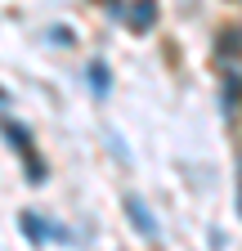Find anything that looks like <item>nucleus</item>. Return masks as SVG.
Returning a JSON list of instances; mask_svg holds the SVG:
<instances>
[{
	"mask_svg": "<svg viewBox=\"0 0 242 251\" xmlns=\"http://www.w3.org/2000/svg\"><path fill=\"white\" fill-rule=\"evenodd\" d=\"M126 211H130V220L139 225V233H144V238H157V225H153V215H148V206H144L139 198H130V202H126Z\"/></svg>",
	"mask_w": 242,
	"mask_h": 251,
	"instance_id": "1",
	"label": "nucleus"
},
{
	"mask_svg": "<svg viewBox=\"0 0 242 251\" xmlns=\"http://www.w3.org/2000/svg\"><path fill=\"white\" fill-rule=\"evenodd\" d=\"M130 23H135L139 31H148V27L157 23V5H153V0H139V9L130 14Z\"/></svg>",
	"mask_w": 242,
	"mask_h": 251,
	"instance_id": "2",
	"label": "nucleus"
},
{
	"mask_svg": "<svg viewBox=\"0 0 242 251\" xmlns=\"http://www.w3.org/2000/svg\"><path fill=\"white\" fill-rule=\"evenodd\" d=\"M90 85H95L99 94H108V68H103V63H95V68H90Z\"/></svg>",
	"mask_w": 242,
	"mask_h": 251,
	"instance_id": "3",
	"label": "nucleus"
},
{
	"mask_svg": "<svg viewBox=\"0 0 242 251\" xmlns=\"http://www.w3.org/2000/svg\"><path fill=\"white\" fill-rule=\"evenodd\" d=\"M23 229H27V233H32V238H45V225H41V220H36V215H23Z\"/></svg>",
	"mask_w": 242,
	"mask_h": 251,
	"instance_id": "4",
	"label": "nucleus"
},
{
	"mask_svg": "<svg viewBox=\"0 0 242 251\" xmlns=\"http://www.w3.org/2000/svg\"><path fill=\"white\" fill-rule=\"evenodd\" d=\"M224 36H229V41H224V50H242V31H224Z\"/></svg>",
	"mask_w": 242,
	"mask_h": 251,
	"instance_id": "5",
	"label": "nucleus"
},
{
	"mask_svg": "<svg viewBox=\"0 0 242 251\" xmlns=\"http://www.w3.org/2000/svg\"><path fill=\"white\" fill-rule=\"evenodd\" d=\"M5 103H9V94H5V90H0V108H5Z\"/></svg>",
	"mask_w": 242,
	"mask_h": 251,
	"instance_id": "6",
	"label": "nucleus"
},
{
	"mask_svg": "<svg viewBox=\"0 0 242 251\" xmlns=\"http://www.w3.org/2000/svg\"><path fill=\"white\" fill-rule=\"evenodd\" d=\"M238 211H242V188H238Z\"/></svg>",
	"mask_w": 242,
	"mask_h": 251,
	"instance_id": "7",
	"label": "nucleus"
}]
</instances>
